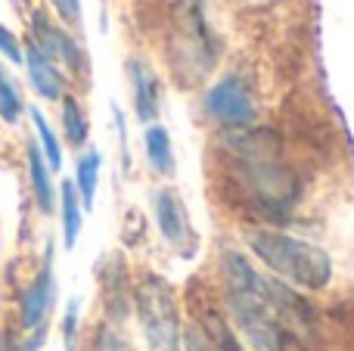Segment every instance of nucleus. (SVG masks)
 Here are the masks:
<instances>
[{
	"label": "nucleus",
	"mask_w": 354,
	"mask_h": 351,
	"mask_svg": "<svg viewBox=\"0 0 354 351\" xmlns=\"http://www.w3.org/2000/svg\"><path fill=\"white\" fill-rule=\"evenodd\" d=\"M227 146L236 153L243 180L249 184V193L264 211L283 215L289 211L301 196V184L280 162V137L264 128H230Z\"/></svg>",
	"instance_id": "f257e3e1"
},
{
	"label": "nucleus",
	"mask_w": 354,
	"mask_h": 351,
	"mask_svg": "<svg viewBox=\"0 0 354 351\" xmlns=\"http://www.w3.org/2000/svg\"><path fill=\"white\" fill-rule=\"evenodd\" d=\"M249 249L270 267L274 274L305 286V290H326L333 280V258L314 243L299 236L280 234V230H249L245 234Z\"/></svg>",
	"instance_id": "7ed1b4c3"
},
{
	"label": "nucleus",
	"mask_w": 354,
	"mask_h": 351,
	"mask_svg": "<svg viewBox=\"0 0 354 351\" xmlns=\"http://www.w3.org/2000/svg\"><path fill=\"white\" fill-rule=\"evenodd\" d=\"M75 327H78V302H68V308H66V342H68V348H72V342H75Z\"/></svg>",
	"instance_id": "412c9836"
},
{
	"label": "nucleus",
	"mask_w": 354,
	"mask_h": 351,
	"mask_svg": "<svg viewBox=\"0 0 354 351\" xmlns=\"http://www.w3.org/2000/svg\"><path fill=\"white\" fill-rule=\"evenodd\" d=\"M25 68H28V81L37 97H44L47 103L62 99V93H66V78H62L59 66H56L31 37L25 41Z\"/></svg>",
	"instance_id": "1a4fd4ad"
},
{
	"label": "nucleus",
	"mask_w": 354,
	"mask_h": 351,
	"mask_svg": "<svg viewBox=\"0 0 354 351\" xmlns=\"http://www.w3.org/2000/svg\"><path fill=\"white\" fill-rule=\"evenodd\" d=\"M168 66L177 84L193 87L212 72L214 66V41L208 31V19L202 0H171L168 6Z\"/></svg>",
	"instance_id": "f03ea898"
},
{
	"label": "nucleus",
	"mask_w": 354,
	"mask_h": 351,
	"mask_svg": "<svg viewBox=\"0 0 354 351\" xmlns=\"http://www.w3.org/2000/svg\"><path fill=\"white\" fill-rule=\"evenodd\" d=\"M53 292H56V280H53V246H47V258H44L41 271L35 274L28 286L22 290V302H19V321L22 330H37L50 314L53 305Z\"/></svg>",
	"instance_id": "6e6552de"
},
{
	"label": "nucleus",
	"mask_w": 354,
	"mask_h": 351,
	"mask_svg": "<svg viewBox=\"0 0 354 351\" xmlns=\"http://www.w3.org/2000/svg\"><path fill=\"white\" fill-rule=\"evenodd\" d=\"M62 134L72 143L75 149L84 146L87 134H91V124H87V115L81 109V103L72 97V93H62Z\"/></svg>",
	"instance_id": "2eb2a0df"
},
{
	"label": "nucleus",
	"mask_w": 354,
	"mask_h": 351,
	"mask_svg": "<svg viewBox=\"0 0 354 351\" xmlns=\"http://www.w3.org/2000/svg\"><path fill=\"white\" fill-rule=\"evenodd\" d=\"M0 53H3L12 66H22V62H25V50L19 47L16 35H12L10 28H3V25H0Z\"/></svg>",
	"instance_id": "a211bd4d"
},
{
	"label": "nucleus",
	"mask_w": 354,
	"mask_h": 351,
	"mask_svg": "<svg viewBox=\"0 0 354 351\" xmlns=\"http://www.w3.org/2000/svg\"><path fill=\"white\" fill-rule=\"evenodd\" d=\"M56 12L62 16L66 25H78L81 22V0H53Z\"/></svg>",
	"instance_id": "aec40b11"
},
{
	"label": "nucleus",
	"mask_w": 354,
	"mask_h": 351,
	"mask_svg": "<svg viewBox=\"0 0 354 351\" xmlns=\"http://www.w3.org/2000/svg\"><path fill=\"white\" fill-rule=\"evenodd\" d=\"M28 37L56 62V66H66L72 75L87 72V56H84V50H81V44L75 41L66 28H59V25L50 22L41 10L31 16V35Z\"/></svg>",
	"instance_id": "423d86ee"
},
{
	"label": "nucleus",
	"mask_w": 354,
	"mask_h": 351,
	"mask_svg": "<svg viewBox=\"0 0 354 351\" xmlns=\"http://www.w3.org/2000/svg\"><path fill=\"white\" fill-rule=\"evenodd\" d=\"M28 174H31V190H35V202L41 211L56 209V187H53V171H50L47 159H44L41 146L31 143L28 146Z\"/></svg>",
	"instance_id": "f8f14e48"
},
{
	"label": "nucleus",
	"mask_w": 354,
	"mask_h": 351,
	"mask_svg": "<svg viewBox=\"0 0 354 351\" xmlns=\"http://www.w3.org/2000/svg\"><path fill=\"white\" fill-rule=\"evenodd\" d=\"M22 112H25L22 93H19L16 81L10 78V72L0 66V118H3L6 124H16L19 118H22Z\"/></svg>",
	"instance_id": "f3484780"
},
{
	"label": "nucleus",
	"mask_w": 354,
	"mask_h": 351,
	"mask_svg": "<svg viewBox=\"0 0 354 351\" xmlns=\"http://www.w3.org/2000/svg\"><path fill=\"white\" fill-rule=\"evenodd\" d=\"M134 298L149 351H180V321H177V302L171 286L156 274H147L137 283Z\"/></svg>",
	"instance_id": "20e7f679"
},
{
	"label": "nucleus",
	"mask_w": 354,
	"mask_h": 351,
	"mask_svg": "<svg viewBox=\"0 0 354 351\" xmlns=\"http://www.w3.org/2000/svg\"><path fill=\"white\" fill-rule=\"evenodd\" d=\"M31 122H35V131H37V146H41L44 159H47L50 171H59L62 168V146H59V137L53 134V128L47 124L41 109H31Z\"/></svg>",
	"instance_id": "dca6fc26"
},
{
	"label": "nucleus",
	"mask_w": 354,
	"mask_h": 351,
	"mask_svg": "<svg viewBox=\"0 0 354 351\" xmlns=\"http://www.w3.org/2000/svg\"><path fill=\"white\" fill-rule=\"evenodd\" d=\"M202 109L208 118H214L224 128H249L258 115V103L252 87L245 84L239 75H227L218 84H212L205 91Z\"/></svg>",
	"instance_id": "39448f33"
},
{
	"label": "nucleus",
	"mask_w": 354,
	"mask_h": 351,
	"mask_svg": "<svg viewBox=\"0 0 354 351\" xmlns=\"http://www.w3.org/2000/svg\"><path fill=\"white\" fill-rule=\"evenodd\" d=\"M143 146H147V162L156 174H174V149H171V137L162 124H147L143 134Z\"/></svg>",
	"instance_id": "ddd939ff"
},
{
	"label": "nucleus",
	"mask_w": 354,
	"mask_h": 351,
	"mask_svg": "<svg viewBox=\"0 0 354 351\" xmlns=\"http://www.w3.org/2000/svg\"><path fill=\"white\" fill-rule=\"evenodd\" d=\"M0 351H6V348H3V345H0Z\"/></svg>",
	"instance_id": "4be33fe9"
},
{
	"label": "nucleus",
	"mask_w": 354,
	"mask_h": 351,
	"mask_svg": "<svg viewBox=\"0 0 354 351\" xmlns=\"http://www.w3.org/2000/svg\"><path fill=\"white\" fill-rule=\"evenodd\" d=\"M100 165H103V159H100L97 149L81 153L78 155V165H75V187H78V193H81V205H84V211H91L93 209V199H97Z\"/></svg>",
	"instance_id": "4468645a"
},
{
	"label": "nucleus",
	"mask_w": 354,
	"mask_h": 351,
	"mask_svg": "<svg viewBox=\"0 0 354 351\" xmlns=\"http://www.w3.org/2000/svg\"><path fill=\"white\" fill-rule=\"evenodd\" d=\"M153 211H156V224L159 234L177 249V252H193L196 249V234L189 224V211L183 205V199L174 190H159L153 199Z\"/></svg>",
	"instance_id": "0eeeda50"
},
{
	"label": "nucleus",
	"mask_w": 354,
	"mask_h": 351,
	"mask_svg": "<svg viewBox=\"0 0 354 351\" xmlns=\"http://www.w3.org/2000/svg\"><path fill=\"white\" fill-rule=\"evenodd\" d=\"M128 78H131V93H134V112L143 124H153L162 109V84L156 72L140 59L128 62Z\"/></svg>",
	"instance_id": "9d476101"
},
{
	"label": "nucleus",
	"mask_w": 354,
	"mask_h": 351,
	"mask_svg": "<svg viewBox=\"0 0 354 351\" xmlns=\"http://www.w3.org/2000/svg\"><path fill=\"white\" fill-rule=\"evenodd\" d=\"M183 351H218V345L208 339V333L202 327H189L183 333Z\"/></svg>",
	"instance_id": "6ab92c4d"
},
{
	"label": "nucleus",
	"mask_w": 354,
	"mask_h": 351,
	"mask_svg": "<svg viewBox=\"0 0 354 351\" xmlns=\"http://www.w3.org/2000/svg\"><path fill=\"white\" fill-rule=\"evenodd\" d=\"M59 215H62V246L75 249L81 236V224H84V205H81V193L75 180H62L59 187Z\"/></svg>",
	"instance_id": "9b49d317"
}]
</instances>
